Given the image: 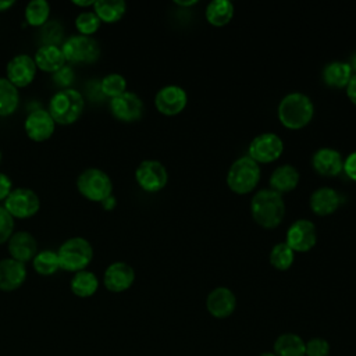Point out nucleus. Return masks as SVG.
<instances>
[{
    "label": "nucleus",
    "mask_w": 356,
    "mask_h": 356,
    "mask_svg": "<svg viewBox=\"0 0 356 356\" xmlns=\"http://www.w3.org/2000/svg\"><path fill=\"white\" fill-rule=\"evenodd\" d=\"M253 220L263 228H275L285 216V203L282 195L270 189L257 191L250 202Z\"/></svg>",
    "instance_id": "obj_1"
},
{
    "label": "nucleus",
    "mask_w": 356,
    "mask_h": 356,
    "mask_svg": "<svg viewBox=\"0 0 356 356\" xmlns=\"http://www.w3.org/2000/svg\"><path fill=\"white\" fill-rule=\"evenodd\" d=\"M277 114L284 127L289 129H300L312 121L314 115V104L307 95L292 92L281 99Z\"/></svg>",
    "instance_id": "obj_2"
},
{
    "label": "nucleus",
    "mask_w": 356,
    "mask_h": 356,
    "mask_svg": "<svg viewBox=\"0 0 356 356\" xmlns=\"http://www.w3.org/2000/svg\"><path fill=\"white\" fill-rule=\"evenodd\" d=\"M85 99L81 92L72 88L57 90L49 102V114L58 125L74 124L83 113Z\"/></svg>",
    "instance_id": "obj_3"
},
{
    "label": "nucleus",
    "mask_w": 356,
    "mask_h": 356,
    "mask_svg": "<svg viewBox=\"0 0 356 356\" xmlns=\"http://www.w3.org/2000/svg\"><path fill=\"white\" fill-rule=\"evenodd\" d=\"M60 270L78 273L86 270L93 259V248L90 242L82 236H72L64 241L57 250Z\"/></svg>",
    "instance_id": "obj_4"
},
{
    "label": "nucleus",
    "mask_w": 356,
    "mask_h": 356,
    "mask_svg": "<svg viewBox=\"0 0 356 356\" xmlns=\"http://www.w3.org/2000/svg\"><path fill=\"white\" fill-rule=\"evenodd\" d=\"M260 175L259 164L249 156H242L231 164L227 174V184L232 192L245 195L257 186Z\"/></svg>",
    "instance_id": "obj_5"
},
{
    "label": "nucleus",
    "mask_w": 356,
    "mask_h": 356,
    "mask_svg": "<svg viewBox=\"0 0 356 356\" xmlns=\"http://www.w3.org/2000/svg\"><path fill=\"white\" fill-rule=\"evenodd\" d=\"M78 192L90 202L102 203L113 195V181L107 172L100 168H85L76 178Z\"/></svg>",
    "instance_id": "obj_6"
},
{
    "label": "nucleus",
    "mask_w": 356,
    "mask_h": 356,
    "mask_svg": "<svg viewBox=\"0 0 356 356\" xmlns=\"http://www.w3.org/2000/svg\"><path fill=\"white\" fill-rule=\"evenodd\" d=\"M61 51L65 61L72 64H92L100 57L99 42L92 36L72 35L63 44Z\"/></svg>",
    "instance_id": "obj_7"
},
{
    "label": "nucleus",
    "mask_w": 356,
    "mask_h": 356,
    "mask_svg": "<svg viewBox=\"0 0 356 356\" xmlns=\"http://www.w3.org/2000/svg\"><path fill=\"white\" fill-rule=\"evenodd\" d=\"M3 206L13 218H31L39 211L40 200L32 189L15 188L7 196Z\"/></svg>",
    "instance_id": "obj_8"
},
{
    "label": "nucleus",
    "mask_w": 356,
    "mask_h": 356,
    "mask_svg": "<svg viewBox=\"0 0 356 356\" xmlns=\"http://www.w3.org/2000/svg\"><path fill=\"white\" fill-rule=\"evenodd\" d=\"M249 157L259 163L275 161L284 152L282 139L273 132H264L254 136L249 145Z\"/></svg>",
    "instance_id": "obj_9"
},
{
    "label": "nucleus",
    "mask_w": 356,
    "mask_h": 356,
    "mask_svg": "<svg viewBox=\"0 0 356 356\" xmlns=\"http://www.w3.org/2000/svg\"><path fill=\"white\" fill-rule=\"evenodd\" d=\"M138 185L146 192H159L168 182V172L163 163L157 160H143L135 170Z\"/></svg>",
    "instance_id": "obj_10"
},
{
    "label": "nucleus",
    "mask_w": 356,
    "mask_h": 356,
    "mask_svg": "<svg viewBox=\"0 0 356 356\" xmlns=\"http://www.w3.org/2000/svg\"><path fill=\"white\" fill-rule=\"evenodd\" d=\"M317 242L316 225L306 218L293 221L286 229L285 243L293 252H309Z\"/></svg>",
    "instance_id": "obj_11"
},
{
    "label": "nucleus",
    "mask_w": 356,
    "mask_h": 356,
    "mask_svg": "<svg viewBox=\"0 0 356 356\" xmlns=\"http://www.w3.org/2000/svg\"><path fill=\"white\" fill-rule=\"evenodd\" d=\"M38 67L32 56L21 53L14 56L6 67V78L15 88H25L31 85L36 76Z\"/></svg>",
    "instance_id": "obj_12"
},
{
    "label": "nucleus",
    "mask_w": 356,
    "mask_h": 356,
    "mask_svg": "<svg viewBox=\"0 0 356 356\" xmlns=\"http://www.w3.org/2000/svg\"><path fill=\"white\" fill-rule=\"evenodd\" d=\"M188 103V95L184 88L178 85H165L160 88L154 96V106L157 111L164 115L179 114Z\"/></svg>",
    "instance_id": "obj_13"
},
{
    "label": "nucleus",
    "mask_w": 356,
    "mask_h": 356,
    "mask_svg": "<svg viewBox=\"0 0 356 356\" xmlns=\"http://www.w3.org/2000/svg\"><path fill=\"white\" fill-rule=\"evenodd\" d=\"M56 122L47 110L36 108L31 111L24 122L26 136L33 142H44L54 134Z\"/></svg>",
    "instance_id": "obj_14"
},
{
    "label": "nucleus",
    "mask_w": 356,
    "mask_h": 356,
    "mask_svg": "<svg viewBox=\"0 0 356 356\" xmlns=\"http://www.w3.org/2000/svg\"><path fill=\"white\" fill-rule=\"evenodd\" d=\"M111 114L124 122H132L142 117L143 114V102L134 92H124L122 95L110 100Z\"/></svg>",
    "instance_id": "obj_15"
},
{
    "label": "nucleus",
    "mask_w": 356,
    "mask_h": 356,
    "mask_svg": "<svg viewBox=\"0 0 356 356\" xmlns=\"http://www.w3.org/2000/svg\"><path fill=\"white\" fill-rule=\"evenodd\" d=\"M135 281V270L125 261L111 263L103 274V284L110 292H124L132 286Z\"/></svg>",
    "instance_id": "obj_16"
},
{
    "label": "nucleus",
    "mask_w": 356,
    "mask_h": 356,
    "mask_svg": "<svg viewBox=\"0 0 356 356\" xmlns=\"http://www.w3.org/2000/svg\"><path fill=\"white\" fill-rule=\"evenodd\" d=\"M236 307V296L227 286H217L206 298V309L216 318L229 317Z\"/></svg>",
    "instance_id": "obj_17"
},
{
    "label": "nucleus",
    "mask_w": 356,
    "mask_h": 356,
    "mask_svg": "<svg viewBox=\"0 0 356 356\" xmlns=\"http://www.w3.org/2000/svg\"><path fill=\"white\" fill-rule=\"evenodd\" d=\"M7 249L11 259L25 264L26 261H31L36 256L38 242L31 232L17 231L8 239Z\"/></svg>",
    "instance_id": "obj_18"
},
{
    "label": "nucleus",
    "mask_w": 356,
    "mask_h": 356,
    "mask_svg": "<svg viewBox=\"0 0 356 356\" xmlns=\"http://www.w3.org/2000/svg\"><path fill=\"white\" fill-rule=\"evenodd\" d=\"M26 267L24 263L11 257L0 260V291L11 292L22 286L26 280Z\"/></svg>",
    "instance_id": "obj_19"
},
{
    "label": "nucleus",
    "mask_w": 356,
    "mask_h": 356,
    "mask_svg": "<svg viewBox=\"0 0 356 356\" xmlns=\"http://www.w3.org/2000/svg\"><path fill=\"white\" fill-rule=\"evenodd\" d=\"M313 168L324 177H335L343 170L342 154L332 147H321L312 157Z\"/></svg>",
    "instance_id": "obj_20"
},
{
    "label": "nucleus",
    "mask_w": 356,
    "mask_h": 356,
    "mask_svg": "<svg viewBox=\"0 0 356 356\" xmlns=\"http://www.w3.org/2000/svg\"><path fill=\"white\" fill-rule=\"evenodd\" d=\"M309 204L312 211L317 216H328L337 211V209L339 207L341 196L335 189L330 186H321L312 192L309 197Z\"/></svg>",
    "instance_id": "obj_21"
},
{
    "label": "nucleus",
    "mask_w": 356,
    "mask_h": 356,
    "mask_svg": "<svg viewBox=\"0 0 356 356\" xmlns=\"http://www.w3.org/2000/svg\"><path fill=\"white\" fill-rule=\"evenodd\" d=\"M33 60L38 70L50 74L57 72L65 65V58L61 51V47L54 44H42L36 50Z\"/></svg>",
    "instance_id": "obj_22"
},
{
    "label": "nucleus",
    "mask_w": 356,
    "mask_h": 356,
    "mask_svg": "<svg viewBox=\"0 0 356 356\" xmlns=\"http://www.w3.org/2000/svg\"><path fill=\"white\" fill-rule=\"evenodd\" d=\"M299 171L292 164L278 165L270 175L271 189L278 193H285L293 191L299 184Z\"/></svg>",
    "instance_id": "obj_23"
},
{
    "label": "nucleus",
    "mask_w": 356,
    "mask_h": 356,
    "mask_svg": "<svg viewBox=\"0 0 356 356\" xmlns=\"http://www.w3.org/2000/svg\"><path fill=\"white\" fill-rule=\"evenodd\" d=\"M273 353L275 356H306V342L298 334L284 332L275 339Z\"/></svg>",
    "instance_id": "obj_24"
},
{
    "label": "nucleus",
    "mask_w": 356,
    "mask_h": 356,
    "mask_svg": "<svg viewBox=\"0 0 356 356\" xmlns=\"http://www.w3.org/2000/svg\"><path fill=\"white\" fill-rule=\"evenodd\" d=\"M352 76L353 72L346 61L328 63L323 70V79L331 88H346Z\"/></svg>",
    "instance_id": "obj_25"
},
{
    "label": "nucleus",
    "mask_w": 356,
    "mask_h": 356,
    "mask_svg": "<svg viewBox=\"0 0 356 356\" xmlns=\"http://www.w3.org/2000/svg\"><path fill=\"white\" fill-rule=\"evenodd\" d=\"M70 288L72 293L78 298H90L99 289V278L95 273L89 270H82L74 273L70 281Z\"/></svg>",
    "instance_id": "obj_26"
},
{
    "label": "nucleus",
    "mask_w": 356,
    "mask_h": 356,
    "mask_svg": "<svg viewBox=\"0 0 356 356\" xmlns=\"http://www.w3.org/2000/svg\"><path fill=\"white\" fill-rule=\"evenodd\" d=\"M93 11L102 22L114 24L124 17L127 3L124 0H96L93 4Z\"/></svg>",
    "instance_id": "obj_27"
},
{
    "label": "nucleus",
    "mask_w": 356,
    "mask_h": 356,
    "mask_svg": "<svg viewBox=\"0 0 356 356\" xmlns=\"http://www.w3.org/2000/svg\"><path fill=\"white\" fill-rule=\"evenodd\" d=\"M204 14L211 25L224 26L234 17V4L229 0H211L206 7Z\"/></svg>",
    "instance_id": "obj_28"
},
{
    "label": "nucleus",
    "mask_w": 356,
    "mask_h": 356,
    "mask_svg": "<svg viewBox=\"0 0 356 356\" xmlns=\"http://www.w3.org/2000/svg\"><path fill=\"white\" fill-rule=\"evenodd\" d=\"M19 104V92L6 76H0V117L15 113Z\"/></svg>",
    "instance_id": "obj_29"
},
{
    "label": "nucleus",
    "mask_w": 356,
    "mask_h": 356,
    "mask_svg": "<svg viewBox=\"0 0 356 356\" xmlns=\"http://www.w3.org/2000/svg\"><path fill=\"white\" fill-rule=\"evenodd\" d=\"M25 22L31 26L42 28L50 15V4L46 0H32L25 7Z\"/></svg>",
    "instance_id": "obj_30"
},
{
    "label": "nucleus",
    "mask_w": 356,
    "mask_h": 356,
    "mask_svg": "<svg viewBox=\"0 0 356 356\" xmlns=\"http://www.w3.org/2000/svg\"><path fill=\"white\" fill-rule=\"evenodd\" d=\"M33 270L40 275H53L60 270L57 252L46 249L36 253V256L32 259Z\"/></svg>",
    "instance_id": "obj_31"
},
{
    "label": "nucleus",
    "mask_w": 356,
    "mask_h": 356,
    "mask_svg": "<svg viewBox=\"0 0 356 356\" xmlns=\"http://www.w3.org/2000/svg\"><path fill=\"white\" fill-rule=\"evenodd\" d=\"M295 260V252L285 243L280 242L274 245V248L270 252V263L274 268L280 271L288 270Z\"/></svg>",
    "instance_id": "obj_32"
},
{
    "label": "nucleus",
    "mask_w": 356,
    "mask_h": 356,
    "mask_svg": "<svg viewBox=\"0 0 356 356\" xmlns=\"http://www.w3.org/2000/svg\"><path fill=\"white\" fill-rule=\"evenodd\" d=\"M99 88L104 96L114 99V97L122 95L124 92H127V79L121 74L111 72V74H107L106 76H103Z\"/></svg>",
    "instance_id": "obj_33"
},
{
    "label": "nucleus",
    "mask_w": 356,
    "mask_h": 356,
    "mask_svg": "<svg viewBox=\"0 0 356 356\" xmlns=\"http://www.w3.org/2000/svg\"><path fill=\"white\" fill-rule=\"evenodd\" d=\"M102 25V21L95 14V11H82L75 18V28L79 32V35L83 36H92L99 31Z\"/></svg>",
    "instance_id": "obj_34"
},
{
    "label": "nucleus",
    "mask_w": 356,
    "mask_h": 356,
    "mask_svg": "<svg viewBox=\"0 0 356 356\" xmlns=\"http://www.w3.org/2000/svg\"><path fill=\"white\" fill-rule=\"evenodd\" d=\"M42 39L44 40V44H54L57 46L63 38V28L56 21H47L42 26Z\"/></svg>",
    "instance_id": "obj_35"
},
{
    "label": "nucleus",
    "mask_w": 356,
    "mask_h": 356,
    "mask_svg": "<svg viewBox=\"0 0 356 356\" xmlns=\"http://www.w3.org/2000/svg\"><path fill=\"white\" fill-rule=\"evenodd\" d=\"M330 343L327 339L314 337L306 342V356H328L330 355Z\"/></svg>",
    "instance_id": "obj_36"
},
{
    "label": "nucleus",
    "mask_w": 356,
    "mask_h": 356,
    "mask_svg": "<svg viewBox=\"0 0 356 356\" xmlns=\"http://www.w3.org/2000/svg\"><path fill=\"white\" fill-rule=\"evenodd\" d=\"M13 234H14V218L4 209V206H0V245L8 242Z\"/></svg>",
    "instance_id": "obj_37"
},
{
    "label": "nucleus",
    "mask_w": 356,
    "mask_h": 356,
    "mask_svg": "<svg viewBox=\"0 0 356 356\" xmlns=\"http://www.w3.org/2000/svg\"><path fill=\"white\" fill-rule=\"evenodd\" d=\"M72 78H74V72H72V70H71L70 67H67V65H64L61 70H58L57 72L53 74V81H54L58 86H61L63 89L70 88V85H71V82H72Z\"/></svg>",
    "instance_id": "obj_38"
},
{
    "label": "nucleus",
    "mask_w": 356,
    "mask_h": 356,
    "mask_svg": "<svg viewBox=\"0 0 356 356\" xmlns=\"http://www.w3.org/2000/svg\"><path fill=\"white\" fill-rule=\"evenodd\" d=\"M343 171L346 172V175L356 181V150L352 152L345 160H343Z\"/></svg>",
    "instance_id": "obj_39"
},
{
    "label": "nucleus",
    "mask_w": 356,
    "mask_h": 356,
    "mask_svg": "<svg viewBox=\"0 0 356 356\" xmlns=\"http://www.w3.org/2000/svg\"><path fill=\"white\" fill-rule=\"evenodd\" d=\"M13 191V182L10 177L4 172H0V200H6Z\"/></svg>",
    "instance_id": "obj_40"
},
{
    "label": "nucleus",
    "mask_w": 356,
    "mask_h": 356,
    "mask_svg": "<svg viewBox=\"0 0 356 356\" xmlns=\"http://www.w3.org/2000/svg\"><path fill=\"white\" fill-rule=\"evenodd\" d=\"M346 89V95L349 97V100L356 106V75H353L348 83Z\"/></svg>",
    "instance_id": "obj_41"
},
{
    "label": "nucleus",
    "mask_w": 356,
    "mask_h": 356,
    "mask_svg": "<svg viewBox=\"0 0 356 356\" xmlns=\"http://www.w3.org/2000/svg\"><path fill=\"white\" fill-rule=\"evenodd\" d=\"M102 207L104 209V210H107V211H111L114 207H115V204H117V200H115V197L111 195V196H108V197H106L102 203Z\"/></svg>",
    "instance_id": "obj_42"
},
{
    "label": "nucleus",
    "mask_w": 356,
    "mask_h": 356,
    "mask_svg": "<svg viewBox=\"0 0 356 356\" xmlns=\"http://www.w3.org/2000/svg\"><path fill=\"white\" fill-rule=\"evenodd\" d=\"M72 4L74 6H76V7H93V4H95V1H92V0H85V1H81V0H74L72 1Z\"/></svg>",
    "instance_id": "obj_43"
},
{
    "label": "nucleus",
    "mask_w": 356,
    "mask_h": 356,
    "mask_svg": "<svg viewBox=\"0 0 356 356\" xmlns=\"http://www.w3.org/2000/svg\"><path fill=\"white\" fill-rule=\"evenodd\" d=\"M15 4V1L14 0H0V11H6V10H8L10 7H13Z\"/></svg>",
    "instance_id": "obj_44"
},
{
    "label": "nucleus",
    "mask_w": 356,
    "mask_h": 356,
    "mask_svg": "<svg viewBox=\"0 0 356 356\" xmlns=\"http://www.w3.org/2000/svg\"><path fill=\"white\" fill-rule=\"evenodd\" d=\"M349 65H350V70H352L353 75H356V54L352 56V58H350V61H349Z\"/></svg>",
    "instance_id": "obj_45"
},
{
    "label": "nucleus",
    "mask_w": 356,
    "mask_h": 356,
    "mask_svg": "<svg viewBox=\"0 0 356 356\" xmlns=\"http://www.w3.org/2000/svg\"><path fill=\"white\" fill-rule=\"evenodd\" d=\"M196 3H197V0H189V1H175V4H178V6H182V7L193 6V4H196Z\"/></svg>",
    "instance_id": "obj_46"
},
{
    "label": "nucleus",
    "mask_w": 356,
    "mask_h": 356,
    "mask_svg": "<svg viewBox=\"0 0 356 356\" xmlns=\"http://www.w3.org/2000/svg\"><path fill=\"white\" fill-rule=\"evenodd\" d=\"M259 356H275L273 352H263V353H260Z\"/></svg>",
    "instance_id": "obj_47"
},
{
    "label": "nucleus",
    "mask_w": 356,
    "mask_h": 356,
    "mask_svg": "<svg viewBox=\"0 0 356 356\" xmlns=\"http://www.w3.org/2000/svg\"><path fill=\"white\" fill-rule=\"evenodd\" d=\"M1 157H3V156H1V150H0V163H1Z\"/></svg>",
    "instance_id": "obj_48"
}]
</instances>
